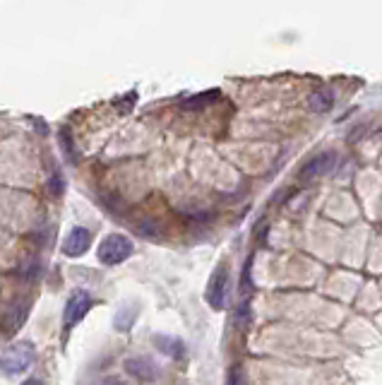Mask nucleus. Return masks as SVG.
Returning <instances> with one entry per match:
<instances>
[{"instance_id": "1", "label": "nucleus", "mask_w": 382, "mask_h": 385, "mask_svg": "<svg viewBox=\"0 0 382 385\" xmlns=\"http://www.w3.org/2000/svg\"><path fill=\"white\" fill-rule=\"evenodd\" d=\"M36 351L31 342H17L0 354V373L3 376H20L34 364Z\"/></svg>"}, {"instance_id": "2", "label": "nucleus", "mask_w": 382, "mask_h": 385, "mask_svg": "<svg viewBox=\"0 0 382 385\" xmlns=\"http://www.w3.org/2000/svg\"><path fill=\"white\" fill-rule=\"evenodd\" d=\"M133 256V241L128 236L111 234L99 243V260L103 265H118Z\"/></svg>"}, {"instance_id": "3", "label": "nucleus", "mask_w": 382, "mask_h": 385, "mask_svg": "<svg viewBox=\"0 0 382 385\" xmlns=\"http://www.w3.org/2000/svg\"><path fill=\"white\" fill-rule=\"evenodd\" d=\"M226 291H228V268L219 265L214 270V275L210 277V286H207V303L216 311H221L226 306Z\"/></svg>"}, {"instance_id": "4", "label": "nucleus", "mask_w": 382, "mask_h": 385, "mask_svg": "<svg viewBox=\"0 0 382 385\" xmlns=\"http://www.w3.org/2000/svg\"><path fill=\"white\" fill-rule=\"evenodd\" d=\"M91 308V296L87 294V291H75L73 296L68 299V306H65V325L68 328H73V325H78L82 318L87 316V311Z\"/></svg>"}, {"instance_id": "5", "label": "nucleus", "mask_w": 382, "mask_h": 385, "mask_svg": "<svg viewBox=\"0 0 382 385\" xmlns=\"http://www.w3.org/2000/svg\"><path fill=\"white\" fill-rule=\"evenodd\" d=\"M89 246H91L89 229H85V226H75V229L68 234V238L63 241V253L68 258H80L89 251Z\"/></svg>"}, {"instance_id": "6", "label": "nucleus", "mask_w": 382, "mask_h": 385, "mask_svg": "<svg viewBox=\"0 0 382 385\" xmlns=\"http://www.w3.org/2000/svg\"><path fill=\"white\" fill-rule=\"evenodd\" d=\"M125 371L133 378H138V381H154V378L159 376L156 366L152 364V359H147V356H133V359H128L125 361Z\"/></svg>"}, {"instance_id": "7", "label": "nucleus", "mask_w": 382, "mask_h": 385, "mask_svg": "<svg viewBox=\"0 0 382 385\" xmlns=\"http://www.w3.org/2000/svg\"><path fill=\"white\" fill-rule=\"evenodd\" d=\"M337 164V154H332V152H325V154L315 157V159H310L308 164L303 166L301 176L303 178H315V176H322V173L332 171Z\"/></svg>"}, {"instance_id": "8", "label": "nucleus", "mask_w": 382, "mask_h": 385, "mask_svg": "<svg viewBox=\"0 0 382 385\" xmlns=\"http://www.w3.org/2000/svg\"><path fill=\"white\" fill-rule=\"evenodd\" d=\"M154 344H156V349L163 351L166 356H171V359H183V354H185L183 340L171 337V335H154Z\"/></svg>"}, {"instance_id": "9", "label": "nucleus", "mask_w": 382, "mask_h": 385, "mask_svg": "<svg viewBox=\"0 0 382 385\" xmlns=\"http://www.w3.org/2000/svg\"><path fill=\"white\" fill-rule=\"evenodd\" d=\"M135 318H138V306H123V308H118L116 318H113V328H116L118 333H128V330L133 328Z\"/></svg>"}, {"instance_id": "10", "label": "nucleus", "mask_w": 382, "mask_h": 385, "mask_svg": "<svg viewBox=\"0 0 382 385\" xmlns=\"http://www.w3.org/2000/svg\"><path fill=\"white\" fill-rule=\"evenodd\" d=\"M332 106H335V94H332L330 89H320V92H315V94L310 96V108H313V111L327 113Z\"/></svg>"}, {"instance_id": "11", "label": "nucleus", "mask_w": 382, "mask_h": 385, "mask_svg": "<svg viewBox=\"0 0 382 385\" xmlns=\"http://www.w3.org/2000/svg\"><path fill=\"white\" fill-rule=\"evenodd\" d=\"M233 321H236L238 328H248L250 323H253V311H250V306H248V301H243L241 306L236 308V316H233Z\"/></svg>"}, {"instance_id": "12", "label": "nucleus", "mask_w": 382, "mask_h": 385, "mask_svg": "<svg viewBox=\"0 0 382 385\" xmlns=\"http://www.w3.org/2000/svg\"><path fill=\"white\" fill-rule=\"evenodd\" d=\"M216 94H219V92H205V96H198V99H190V101H185V108H190V111H198V108H202V106H207L210 104V101H216Z\"/></svg>"}, {"instance_id": "13", "label": "nucleus", "mask_w": 382, "mask_h": 385, "mask_svg": "<svg viewBox=\"0 0 382 385\" xmlns=\"http://www.w3.org/2000/svg\"><path fill=\"white\" fill-rule=\"evenodd\" d=\"M250 268H253V256L245 260V268H243V277H241V291L243 296H248L253 291V284H250Z\"/></svg>"}, {"instance_id": "14", "label": "nucleus", "mask_w": 382, "mask_h": 385, "mask_svg": "<svg viewBox=\"0 0 382 385\" xmlns=\"http://www.w3.org/2000/svg\"><path fill=\"white\" fill-rule=\"evenodd\" d=\"M243 368L241 366H231L228 368V378H226V385H245L243 383Z\"/></svg>"}, {"instance_id": "15", "label": "nucleus", "mask_w": 382, "mask_h": 385, "mask_svg": "<svg viewBox=\"0 0 382 385\" xmlns=\"http://www.w3.org/2000/svg\"><path fill=\"white\" fill-rule=\"evenodd\" d=\"M99 385H125V383L118 381V378H106V381H101Z\"/></svg>"}, {"instance_id": "16", "label": "nucleus", "mask_w": 382, "mask_h": 385, "mask_svg": "<svg viewBox=\"0 0 382 385\" xmlns=\"http://www.w3.org/2000/svg\"><path fill=\"white\" fill-rule=\"evenodd\" d=\"M22 385H46V383H41L39 378H29V381H24Z\"/></svg>"}]
</instances>
